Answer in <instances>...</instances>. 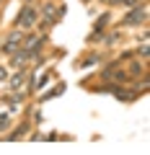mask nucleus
Here are the masks:
<instances>
[{
  "mask_svg": "<svg viewBox=\"0 0 150 155\" xmlns=\"http://www.w3.org/2000/svg\"><path fill=\"white\" fill-rule=\"evenodd\" d=\"M145 18H148V11H145V8H135V11L129 13L127 18H124V26H135V23H142Z\"/></svg>",
  "mask_w": 150,
  "mask_h": 155,
  "instance_id": "nucleus-1",
  "label": "nucleus"
},
{
  "mask_svg": "<svg viewBox=\"0 0 150 155\" xmlns=\"http://www.w3.org/2000/svg\"><path fill=\"white\" fill-rule=\"evenodd\" d=\"M34 21H36V11L34 8H26L21 13V18H18V26H34Z\"/></svg>",
  "mask_w": 150,
  "mask_h": 155,
  "instance_id": "nucleus-2",
  "label": "nucleus"
},
{
  "mask_svg": "<svg viewBox=\"0 0 150 155\" xmlns=\"http://www.w3.org/2000/svg\"><path fill=\"white\" fill-rule=\"evenodd\" d=\"M21 83H23V75H16V78H13V83H11V85H13V88H18Z\"/></svg>",
  "mask_w": 150,
  "mask_h": 155,
  "instance_id": "nucleus-3",
  "label": "nucleus"
},
{
  "mask_svg": "<svg viewBox=\"0 0 150 155\" xmlns=\"http://www.w3.org/2000/svg\"><path fill=\"white\" fill-rule=\"evenodd\" d=\"M34 47H36V36H31V39L26 41V49H34Z\"/></svg>",
  "mask_w": 150,
  "mask_h": 155,
  "instance_id": "nucleus-4",
  "label": "nucleus"
},
{
  "mask_svg": "<svg viewBox=\"0 0 150 155\" xmlns=\"http://www.w3.org/2000/svg\"><path fill=\"white\" fill-rule=\"evenodd\" d=\"M114 3H129V5H135V0H114Z\"/></svg>",
  "mask_w": 150,
  "mask_h": 155,
  "instance_id": "nucleus-5",
  "label": "nucleus"
},
{
  "mask_svg": "<svg viewBox=\"0 0 150 155\" xmlns=\"http://www.w3.org/2000/svg\"><path fill=\"white\" fill-rule=\"evenodd\" d=\"M3 78H5V70H0V80H3Z\"/></svg>",
  "mask_w": 150,
  "mask_h": 155,
  "instance_id": "nucleus-6",
  "label": "nucleus"
}]
</instances>
